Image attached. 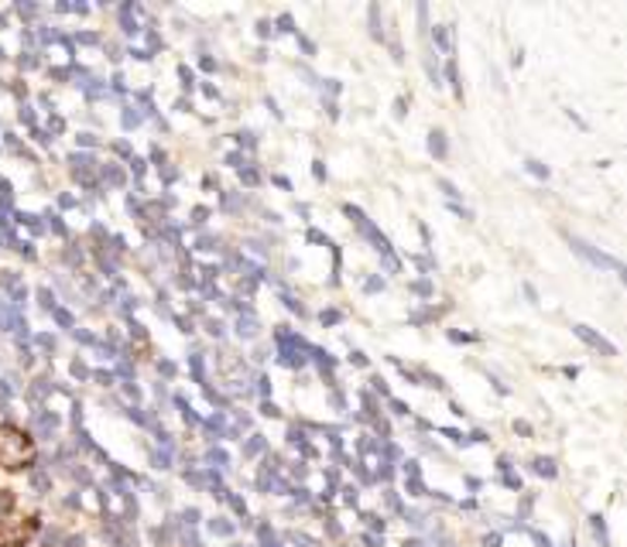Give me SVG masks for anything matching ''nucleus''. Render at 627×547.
Listing matches in <instances>:
<instances>
[{
	"label": "nucleus",
	"instance_id": "20",
	"mask_svg": "<svg viewBox=\"0 0 627 547\" xmlns=\"http://www.w3.org/2000/svg\"><path fill=\"white\" fill-rule=\"evenodd\" d=\"M79 145L93 148V145H97V137H93V134H79Z\"/></svg>",
	"mask_w": 627,
	"mask_h": 547
},
{
	"label": "nucleus",
	"instance_id": "3",
	"mask_svg": "<svg viewBox=\"0 0 627 547\" xmlns=\"http://www.w3.org/2000/svg\"><path fill=\"white\" fill-rule=\"evenodd\" d=\"M73 175H76L83 185H97L100 169H97V161H93L89 154H73Z\"/></svg>",
	"mask_w": 627,
	"mask_h": 547
},
{
	"label": "nucleus",
	"instance_id": "19",
	"mask_svg": "<svg viewBox=\"0 0 627 547\" xmlns=\"http://www.w3.org/2000/svg\"><path fill=\"white\" fill-rule=\"evenodd\" d=\"M384 288V281L381 277H374V281H367V291H381Z\"/></svg>",
	"mask_w": 627,
	"mask_h": 547
},
{
	"label": "nucleus",
	"instance_id": "4",
	"mask_svg": "<svg viewBox=\"0 0 627 547\" xmlns=\"http://www.w3.org/2000/svg\"><path fill=\"white\" fill-rule=\"evenodd\" d=\"M576 336H579V339H587V343H590L593 349H600V352H607V356H614V352H617V349H614V346H611L607 339H600V336H593V332H590L587 325H576Z\"/></svg>",
	"mask_w": 627,
	"mask_h": 547
},
{
	"label": "nucleus",
	"instance_id": "14",
	"mask_svg": "<svg viewBox=\"0 0 627 547\" xmlns=\"http://www.w3.org/2000/svg\"><path fill=\"white\" fill-rule=\"evenodd\" d=\"M73 373H76V376L83 380V376H89V366H86L83 360H76V363H73Z\"/></svg>",
	"mask_w": 627,
	"mask_h": 547
},
{
	"label": "nucleus",
	"instance_id": "16",
	"mask_svg": "<svg viewBox=\"0 0 627 547\" xmlns=\"http://www.w3.org/2000/svg\"><path fill=\"white\" fill-rule=\"evenodd\" d=\"M131 169H134V175H137V178H142V175H145V161L131 158Z\"/></svg>",
	"mask_w": 627,
	"mask_h": 547
},
{
	"label": "nucleus",
	"instance_id": "13",
	"mask_svg": "<svg viewBox=\"0 0 627 547\" xmlns=\"http://www.w3.org/2000/svg\"><path fill=\"white\" fill-rule=\"evenodd\" d=\"M241 182H247V185H258V172H254V169H241Z\"/></svg>",
	"mask_w": 627,
	"mask_h": 547
},
{
	"label": "nucleus",
	"instance_id": "15",
	"mask_svg": "<svg viewBox=\"0 0 627 547\" xmlns=\"http://www.w3.org/2000/svg\"><path fill=\"white\" fill-rule=\"evenodd\" d=\"M206 328L213 332V336H223V322H213V319H209V322H206Z\"/></svg>",
	"mask_w": 627,
	"mask_h": 547
},
{
	"label": "nucleus",
	"instance_id": "21",
	"mask_svg": "<svg viewBox=\"0 0 627 547\" xmlns=\"http://www.w3.org/2000/svg\"><path fill=\"white\" fill-rule=\"evenodd\" d=\"M158 370H161V373H165V376H172V373H175V366H172L169 360H161V363H158Z\"/></svg>",
	"mask_w": 627,
	"mask_h": 547
},
{
	"label": "nucleus",
	"instance_id": "6",
	"mask_svg": "<svg viewBox=\"0 0 627 547\" xmlns=\"http://www.w3.org/2000/svg\"><path fill=\"white\" fill-rule=\"evenodd\" d=\"M429 151H432L435 158H446V134H443V130H432V134H429Z\"/></svg>",
	"mask_w": 627,
	"mask_h": 547
},
{
	"label": "nucleus",
	"instance_id": "23",
	"mask_svg": "<svg viewBox=\"0 0 627 547\" xmlns=\"http://www.w3.org/2000/svg\"><path fill=\"white\" fill-rule=\"evenodd\" d=\"M193 216H196L193 223H196V226H202V223H206V209H196V212H193Z\"/></svg>",
	"mask_w": 627,
	"mask_h": 547
},
{
	"label": "nucleus",
	"instance_id": "18",
	"mask_svg": "<svg viewBox=\"0 0 627 547\" xmlns=\"http://www.w3.org/2000/svg\"><path fill=\"white\" fill-rule=\"evenodd\" d=\"M118 373H121V376H131V373H134V366H131L127 360H121V363H118Z\"/></svg>",
	"mask_w": 627,
	"mask_h": 547
},
{
	"label": "nucleus",
	"instance_id": "9",
	"mask_svg": "<svg viewBox=\"0 0 627 547\" xmlns=\"http://www.w3.org/2000/svg\"><path fill=\"white\" fill-rule=\"evenodd\" d=\"M435 41H439V49H450V32H446V28H435Z\"/></svg>",
	"mask_w": 627,
	"mask_h": 547
},
{
	"label": "nucleus",
	"instance_id": "2",
	"mask_svg": "<svg viewBox=\"0 0 627 547\" xmlns=\"http://www.w3.org/2000/svg\"><path fill=\"white\" fill-rule=\"evenodd\" d=\"M569 244L576 247V253H583L590 264H597V268H614V271H620V264L614 257H607V253H597L587 240H579V236H569Z\"/></svg>",
	"mask_w": 627,
	"mask_h": 547
},
{
	"label": "nucleus",
	"instance_id": "22",
	"mask_svg": "<svg viewBox=\"0 0 627 547\" xmlns=\"http://www.w3.org/2000/svg\"><path fill=\"white\" fill-rule=\"evenodd\" d=\"M56 319L69 328V325H73V315H69V312H56Z\"/></svg>",
	"mask_w": 627,
	"mask_h": 547
},
{
	"label": "nucleus",
	"instance_id": "17",
	"mask_svg": "<svg viewBox=\"0 0 627 547\" xmlns=\"http://www.w3.org/2000/svg\"><path fill=\"white\" fill-rule=\"evenodd\" d=\"M411 291H418V295H429V281H415V284H411Z\"/></svg>",
	"mask_w": 627,
	"mask_h": 547
},
{
	"label": "nucleus",
	"instance_id": "8",
	"mask_svg": "<svg viewBox=\"0 0 627 547\" xmlns=\"http://www.w3.org/2000/svg\"><path fill=\"white\" fill-rule=\"evenodd\" d=\"M142 121H145V113L137 110V107H127V110H124V127H127V130H131V127H137Z\"/></svg>",
	"mask_w": 627,
	"mask_h": 547
},
{
	"label": "nucleus",
	"instance_id": "11",
	"mask_svg": "<svg viewBox=\"0 0 627 547\" xmlns=\"http://www.w3.org/2000/svg\"><path fill=\"white\" fill-rule=\"evenodd\" d=\"M528 172H531V175H539V178H549V169H542L539 161H528Z\"/></svg>",
	"mask_w": 627,
	"mask_h": 547
},
{
	"label": "nucleus",
	"instance_id": "1",
	"mask_svg": "<svg viewBox=\"0 0 627 547\" xmlns=\"http://www.w3.org/2000/svg\"><path fill=\"white\" fill-rule=\"evenodd\" d=\"M38 459L35 438L11 421H0V469L4 472H25Z\"/></svg>",
	"mask_w": 627,
	"mask_h": 547
},
{
	"label": "nucleus",
	"instance_id": "10",
	"mask_svg": "<svg viewBox=\"0 0 627 547\" xmlns=\"http://www.w3.org/2000/svg\"><path fill=\"white\" fill-rule=\"evenodd\" d=\"M189 366H193L196 380H199V384H202V380H206V373H202V360H199V356H193V360H189Z\"/></svg>",
	"mask_w": 627,
	"mask_h": 547
},
{
	"label": "nucleus",
	"instance_id": "5",
	"mask_svg": "<svg viewBox=\"0 0 627 547\" xmlns=\"http://www.w3.org/2000/svg\"><path fill=\"white\" fill-rule=\"evenodd\" d=\"M237 332H241L244 339H254V336H258V332H261V325H258V319H254V315L247 312V315L237 319Z\"/></svg>",
	"mask_w": 627,
	"mask_h": 547
},
{
	"label": "nucleus",
	"instance_id": "7",
	"mask_svg": "<svg viewBox=\"0 0 627 547\" xmlns=\"http://www.w3.org/2000/svg\"><path fill=\"white\" fill-rule=\"evenodd\" d=\"M100 175H103V178H107V185H113V188H121V185H124V172L118 169V164H103Z\"/></svg>",
	"mask_w": 627,
	"mask_h": 547
},
{
	"label": "nucleus",
	"instance_id": "12",
	"mask_svg": "<svg viewBox=\"0 0 627 547\" xmlns=\"http://www.w3.org/2000/svg\"><path fill=\"white\" fill-rule=\"evenodd\" d=\"M158 169H161V178H165V182H175V178H179V172L172 169V164H158Z\"/></svg>",
	"mask_w": 627,
	"mask_h": 547
}]
</instances>
